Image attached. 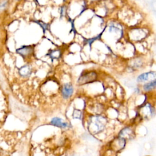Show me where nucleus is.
Masks as SVG:
<instances>
[{"mask_svg":"<svg viewBox=\"0 0 156 156\" xmlns=\"http://www.w3.org/2000/svg\"><path fill=\"white\" fill-rule=\"evenodd\" d=\"M98 74L94 71H88L81 74L77 80L79 85H85L87 83H91L97 79Z\"/></svg>","mask_w":156,"mask_h":156,"instance_id":"obj_1","label":"nucleus"},{"mask_svg":"<svg viewBox=\"0 0 156 156\" xmlns=\"http://www.w3.org/2000/svg\"><path fill=\"white\" fill-rule=\"evenodd\" d=\"M33 51L34 48L31 46H24L16 49V52L24 57H29L32 55Z\"/></svg>","mask_w":156,"mask_h":156,"instance_id":"obj_2","label":"nucleus"},{"mask_svg":"<svg viewBox=\"0 0 156 156\" xmlns=\"http://www.w3.org/2000/svg\"><path fill=\"white\" fill-rule=\"evenodd\" d=\"M73 93V87L71 85L66 83L63 85L62 89V94L65 99L69 98Z\"/></svg>","mask_w":156,"mask_h":156,"instance_id":"obj_3","label":"nucleus"},{"mask_svg":"<svg viewBox=\"0 0 156 156\" xmlns=\"http://www.w3.org/2000/svg\"><path fill=\"white\" fill-rule=\"evenodd\" d=\"M156 73L155 71H150L147 73H144L137 77V81L138 82H144L149 80V79L151 77H153L154 78L155 77Z\"/></svg>","mask_w":156,"mask_h":156,"instance_id":"obj_4","label":"nucleus"},{"mask_svg":"<svg viewBox=\"0 0 156 156\" xmlns=\"http://www.w3.org/2000/svg\"><path fill=\"white\" fill-rule=\"evenodd\" d=\"M19 73L23 77H27L31 73V69L29 66L24 65L20 68V69H19Z\"/></svg>","mask_w":156,"mask_h":156,"instance_id":"obj_5","label":"nucleus"},{"mask_svg":"<svg viewBox=\"0 0 156 156\" xmlns=\"http://www.w3.org/2000/svg\"><path fill=\"white\" fill-rule=\"evenodd\" d=\"M51 124L55 126L60 127H66L68 126V124L62 121V120L59 118H54L51 121Z\"/></svg>","mask_w":156,"mask_h":156,"instance_id":"obj_6","label":"nucleus"},{"mask_svg":"<svg viewBox=\"0 0 156 156\" xmlns=\"http://www.w3.org/2000/svg\"><path fill=\"white\" fill-rule=\"evenodd\" d=\"M155 85H156V80L154 79L152 81H151L147 83H145L143 85V89L145 91H149V90H151L152 89L154 88Z\"/></svg>","mask_w":156,"mask_h":156,"instance_id":"obj_7","label":"nucleus"},{"mask_svg":"<svg viewBox=\"0 0 156 156\" xmlns=\"http://www.w3.org/2000/svg\"><path fill=\"white\" fill-rule=\"evenodd\" d=\"M49 55L52 58H58L61 55V52L60 50H53L49 52Z\"/></svg>","mask_w":156,"mask_h":156,"instance_id":"obj_8","label":"nucleus"},{"mask_svg":"<svg viewBox=\"0 0 156 156\" xmlns=\"http://www.w3.org/2000/svg\"><path fill=\"white\" fill-rule=\"evenodd\" d=\"M7 1H3L0 2V10H4L7 7Z\"/></svg>","mask_w":156,"mask_h":156,"instance_id":"obj_9","label":"nucleus"},{"mask_svg":"<svg viewBox=\"0 0 156 156\" xmlns=\"http://www.w3.org/2000/svg\"><path fill=\"white\" fill-rule=\"evenodd\" d=\"M37 23H38V24H40L41 26V27L43 29L44 32L48 29V24H47L44 23L43 22H41V21H37Z\"/></svg>","mask_w":156,"mask_h":156,"instance_id":"obj_10","label":"nucleus"}]
</instances>
